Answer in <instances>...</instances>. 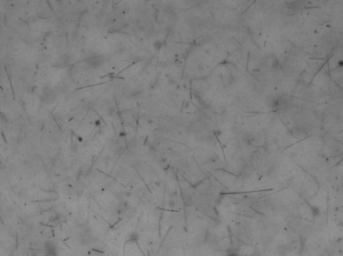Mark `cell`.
<instances>
[{
	"mask_svg": "<svg viewBox=\"0 0 343 256\" xmlns=\"http://www.w3.org/2000/svg\"><path fill=\"white\" fill-rule=\"evenodd\" d=\"M336 66H337L338 68H343V59H340V60H338V61H337Z\"/></svg>",
	"mask_w": 343,
	"mask_h": 256,
	"instance_id": "ba28073f",
	"label": "cell"
},
{
	"mask_svg": "<svg viewBox=\"0 0 343 256\" xmlns=\"http://www.w3.org/2000/svg\"><path fill=\"white\" fill-rule=\"evenodd\" d=\"M44 256H57V248L56 244L53 241H46L43 246Z\"/></svg>",
	"mask_w": 343,
	"mask_h": 256,
	"instance_id": "3957f363",
	"label": "cell"
},
{
	"mask_svg": "<svg viewBox=\"0 0 343 256\" xmlns=\"http://www.w3.org/2000/svg\"><path fill=\"white\" fill-rule=\"evenodd\" d=\"M310 212H311L313 217H315V218L319 217V216L321 215L320 208L316 205H310Z\"/></svg>",
	"mask_w": 343,
	"mask_h": 256,
	"instance_id": "5b68a950",
	"label": "cell"
},
{
	"mask_svg": "<svg viewBox=\"0 0 343 256\" xmlns=\"http://www.w3.org/2000/svg\"><path fill=\"white\" fill-rule=\"evenodd\" d=\"M161 44H162V43H161L160 41H156V42H155V44H153V45H155V47H157L158 49H160V48H161Z\"/></svg>",
	"mask_w": 343,
	"mask_h": 256,
	"instance_id": "9c48e42d",
	"label": "cell"
},
{
	"mask_svg": "<svg viewBox=\"0 0 343 256\" xmlns=\"http://www.w3.org/2000/svg\"><path fill=\"white\" fill-rule=\"evenodd\" d=\"M138 240V235L137 233H133L130 239H128V241H132V242H137Z\"/></svg>",
	"mask_w": 343,
	"mask_h": 256,
	"instance_id": "8992f818",
	"label": "cell"
},
{
	"mask_svg": "<svg viewBox=\"0 0 343 256\" xmlns=\"http://www.w3.org/2000/svg\"><path fill=\"white\" fill-rule=\"evenodd\" d=\"M68 58L69 57L66 56V55L61 56L60 58H59L56 66H58V67H66V66H68L69 65V59Z\"/></svg>",
	"mask_w": 343,
	"mask_h": 256,
	"instance_id": "277c9868",
	"label": "cell"
},
{
	"mask_svg": "<svg viewBox=\"0 0 343 256\" xmlns=\"http://www.w3.org/2000/svg\"><path fill=\"white\" fill-rule=\"evenodd\" d=\"M226 256H240V255L235 250H229L227 252V254H226Z\"/></svg>",
	"mask_w": 343,
	"mask_h": 256,
	"instance_id": "52a82bcc",
	"label": "cell"
},
{
	"mask_svg": "<svg viewBox=\"0 0 343 256\" xmlns=\"http://www.w3.org/2000/svg\"><path fill=\"white\" fill-rule=\"evenodd\" d=\"M106 61V59L102 55L99 54H92V55L88 56L86 59V64L91 68H98L101 67Z\"/></svg>",
	"mask_w": 343,
	"mask_h": 256,
	"instance_id": "7a4b0ae2",
	"label": "cell"
},
{
	"mask_svg": "<svg viewBox=\"0 0 343 256\" xmlns=\"http://www.w3.org/2000/svg\"><path fill=\"white\" fill-rule=\"evenodd\" d=\"M40 100L45 104H51L56 100V92L49 85H44L40 92Z\"/></svg>",
	"mask_w": 343,
	"mask_h": 256,
	"instance_id": "6da1fadb",
	"label": "cell"
}]
</instances>
